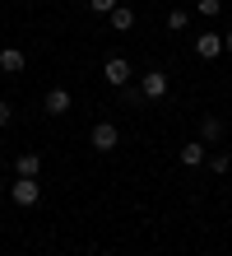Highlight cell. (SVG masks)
<instances>
[{
	"instance_id": "cell-1",
	"label": "cell",
	"mask_w": 232,
	"mask_h": 256,
	"mask_svg": "<svg viewBox=\"0 0 232 256\" xmlns=\"http://www.w3.org/2000/svg\"><path fill=\"white\" fill-rule=\"evenodd\" d=\"M9 200L19 210H33L42 200V182H37V177H14V182H9Z\"/></svg>"
},
{
	"instance_id": "cell-2",
	"label": "cell",
	"mask_w": 232,
	"mask_h": 256,
	"mask_svg": "<svg viewBox=\"0 0 232 256\" xmlns=\"http://www.w3.org/2000/svg\"><path fill=\"white\" fill-rule=\"evenodd\" d=\"M167 88H172V80H167L163 70L139 74V94H144V102H158V98H167Z\"/></svg>"
},
{
	"instance_id": "cell-3",
	"label": "cell",
	"mask_w": 232,
	"mask_h": 256,
	"mask_svg": "<svg viewBox=\"0 0 232 256\" xmlns=\"http://www.w3.org/2000/svg\"><path fill=\"white\" fill-rule=\"evenodd\" d=\"M88 144L98 149V154H112V149L121 144V126H112V122H98V126H93V135H88Z\"/></svg>"
},
{
	"instance_id": "cell-4",
	"label": "cell",
	"mask_w": 232,
	"mask_h": 256,
	"mask_svg": "<svg viewBox=\"0 0 232 256\" xmlns=\"http://www.w3.org/2000/svg\"><path fill=\"white\" fill-rule=\"evenodd\" d=\"M130 74H135V70H130V61H126V56H107L102 80L112 84V88H126V84H130Z\"/></svg>"
},
{
	"instance_id": "cell-5",
	"label": "cell",
	"mask_w": 232,
	"mask_h": 256,
	"mask_svg": "<svg viewBox=\"0 0 232 256\" xmlns=\"http://www.w3.org/2000/svg\"><path fill=\"white\" fill-rule=\"evenodd\" d=\"M195 56L200 61H219L223 56V33H195Z\"/></svg>"
},
{
	"instance_id": "cell-6",
	"label": "cell",
	"mask_w": 232,
	"mask_h": 256,
	"mask_svg": "<svg viewBox=\"0 0 232 256\" xmlns=\"http://www.w3.org/2000/svg\"><path fill=\"white\" fill-rule=\"evenodd\" d=\"M46 116H65L70 108H74V98H70V88H46Z\"/></svg>"
},
{
	"instance_id": "cell-7",
	"label": "cell",
	"mask_w": 232,
	"mask_h": 256,
	"mask_svg": "<svg viewBox=\"0 0 232 256\" xmlns=\"http://www.w3.org/2000/svg\"><path fill=\"white\" fill-rule=\"evenodd\" d=\"M181 163H186V168H200V163H209V144H205V140L181 144Z\"/></svg>"
},
{
	"instance_id": "cell-8",
	"label": "cell",
	"mask_w": 232,
	"mask_h": 256,
	"mask_svg": "<svg viewBox=\"0 0 232 256\" xmlns=\"http://www.w3.org/2000/svg\"><path fill=\"white\" fill-rule=\"evenodd\" d=\"M23 66H28V56L19 47H5V52H0V70H5V74H23Z\"/></svg>"
},
{
	"instance_id": "cell-9",
	"label": "cell",
	"mask_w": 232,
	"mask_h": 256,
	"mask_svg": "<svg viewBox=\"0 0 232 256\" xmlns=\"http://www.w3.org/2000/svg\"><path fill=\"white\" fill-rule=\"evenodd\" d=\"M107 24H112L116 33H130V28H135V10L130 5H116L112 14H107Z\"/></svg>"
},
{
	"instance_id": "cell-10",
	"label": "cell",
	"mask_w": 232,
	"mask_h": 256,
	"mask_svg": "<svg viewBox=\"0 0 232 256\" xmlns=\"http://www.w3.org/2000/svg\"><path fill=\"white\" fill-rule=\"evenodd\" d=\"M14 172H19V177H37L42 172V154H19V158H14Z\"/></svg>"
},
{
	"instance_id": "cell-11",
	"label": "cell",
	"mask_w": 232,
	"mask_h": 256,
	"mask_svg": "<svg viewBox=\"0 0 232 256\" xmlns=\"http://www.w3.org/2000/svg\"><path fill=\"white\" fill-rule=\"evenodd\" d=\"M200 140H205V144L223 140V122H219V116H205V122H200Z\"/></svg>"
},
{
	"instance_id": "cell-12",
	"label": "cell",
	"mask_w": 232,
	"mask_h": 256,
	"mask_svg": "<svg viewBox=\"0 0 232 256\" xmlns=\"http://www.w3.org/2000/svg\"><path fill=\"white\" fill-rule=\"evenodd\" d=\"M195 10L205 14V19H219V14H223V0H195Z\"/></svg>"
},
{
	"instance_id": "cell-13",
	"label": "cell",
	"mask_w": 232,
	"mask_h": 256,
	"mask_svg": "<svg viewBox=\"0 0 232 256\" xmlns=\"http://www.w3.org/2000/svg\"><path fill=\"white\" fill-rule=\"evenodd\" d=\"M186 24H191V14H186L181 5H177L172 14H167V28H172V33H181V28H186Z\"/></svg>"
},
{
	"instance_id": "cell-14",
	"label": "cell",
	"mask_w": 232,
	"mask_h": 256,
	"mask_svg": "<svg viewBox=\"0 0 232 256\" xmlns=\"http://www.w3.org/2000/svg\"><path fill=\"white\" fill-rule=\"evenodd\" d=\"M209 168L214 172H228L232 168V154H209Z\"/></svg>"
},
{
	"instance_id": "cell-15",
	"label": "cell",
	"mask_w": 232,
	"mask_h": 256,
	"mask_svg": "<svg viewBox=\"0 0 232 256\" xmlns=\"http://www.w3.org/2000/svg\"><path fill=\"white\" fill-rule=\"evenodd\" d=\"M116 5H121V0H88V10H93V14H112Z\"/></svg>"
},
{
	"instance_id": "cell-16",
	"label": "cell",
	"mask_w": 232,
	"mask_h": 256,
	"mask_svg": "<svg viewBox=\"0 0 232 256\" xmlns=\"http://www.w3.org/2000/svg\"><path fill=\"white\" fill-rule=\"evenodd\" d=\"M9 122H14V108H9V102H5V98H0V130H5Z\"/></svg>"
},
{
	"instance_id": "cell-17",
	"label": "cell",
	"mask_w": 232,
	"mask_h": 256,
	"mask_svg": "<svg viewBox=\"0 0 232 256\" xmlns=\"http://www.w3.org/2000/svg\"><path fill=\"white\" fill-rule=\"evenodd\" d=\"M223 52H232V33H223Z\"/></svg>"
},
{
	"instance_id": "cell-18",
	"label": "cell",
	"mask_w": 232,
	"mask_h": 256,
	"mask_svg": "<svg viewBox=\"0 0 232 256\" xmlns=\"http://www.w3.org/2000/svg\"><path fill=\"white\" fill-rule=\"evenodd\" d=\"M5 196H9V182H0V200H5Z\"/></svg>"
},
{
	"instance_id": "cell-19",
	"label": "cell",
	"mask_w": 232,
	"mask_h": 256,
	"mask_svg": "<svg viewBox=\"0 0 232 256\" xmlns=\"http://www.w3.org/2000/svg\"><path fill=\"white\" fill-rule=\"evenodd\" d=\"M98 256H116V252H98Z\"/></svg>"
}]
</instances>
